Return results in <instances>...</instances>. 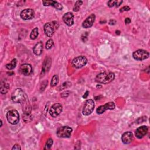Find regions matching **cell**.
<instances>
[{
  "label": "cell",
  "mask_w": 150,
  "mask_h": 150,
  "mask_svg": "<svg viewBox=\"0 0 150 150\" xmlns=\"http://www.w3.org/2000/svg\"><path fill=\"white\" fill-rule=\"evenodd\" d=\"M115 78V75L112 72L104 71L100 73L96 77V81L101 84H108L111 82Z\"/></svg>",
  "instance_id": "1"
},
{
  "label": "cell",
  "mask_w": 150,
  "mask_h": 150,
  "mask_svg": "<svg viewBox=\"0 0 150 150\" xmlns=\"http://www.w3.org/2000/svg\"><path fill=\"white\" fill-rule=\"evenodd\" d=\"M26 96L21 88L15 89L11 94V99L14 103H22L26 100Z\"/></svg>",
  "instance_id": "2"
},
{
  "label": "cell",
  "mask_w": 150,
  "mask_h": 150,
  "mask_svg": "<svg viewBox=\"0 0 150 150\" xmlns=\"http://www.w3.org/2000/svg\"><path fill=\"white\" fill-rule=\"evenodd\" d=\"M59 27V23L57 21L47 22L44 25V32L45 35L48 37H51L56 29Z\"/></svg>",
  "instance_id": "3"
},
{
  "label": "cell",
  "mask_w": 150,
  "mask_h": 150,
  "mask_svg": "<svg viewBox=\"0 0 150 150\" xmlns=\"http://www.w3.org/2000/svg\"><path fill=\"white\" fill-rule=\"evenodd\" d=\"M6 119L8 121L12 124H17L19 121V114L17 110H11L6 114Z\"/></svg>",
  "instance_id": "4"
},
{
  "label": "cell",
  "mask_w": 150,
  "mask_h": 150,
  "mask_svg": "<svg viewBox=\"0 0 150 150\" xmlns=\"http://www.w3.org/2000/svg\"><path fill=\"white\" fill-rule=\"evenodd\" d=\"M73 129L69 126H62L59 127L56 131L57 136L59 138H70Z\"/></svg>",
  "instance_id": "5"
},
{
  "label": "cell",
  "mask_w": 150,
  "mask_h": 150,
  "mask_svg": "<svg viewBox=\"0 0 150 150\" xmlns=\"http://www.w3.org/2000/svg\"><path fill=\"white\" fill-rule=\"evenodd\" d=\"M149 56V52L144 49H138L132 53V57L136 60L142 61L148 59Z\"/></svg>",
  "instance_id": "6"
},
{
  "label": "cell",
  "mask_w": 150,
  "mask_h": 150,
  "mask_svg": "<svg viewBox=\"0 0 150 150\" xmlns=\"http://www.w3.org/2000/svg\"><path fill=\"white\" fill-rule=\"evenodd\" d=\"M94 107H95L94 102L93 100L88 99L86 100V101L84 103L83 111H82L83 115H88L91 114L94 109Z\"/></svg>",
  "instance_id": "7"
},
{
  "label": "cell",
  "mask_w": 150,
  "mask_h": 150,
  "mask_svg": "<svg viewBox=\"0 0 150 150\" xmlns=\"http://www.w3.org/2000/svg\"><path fill=\"white\" fill-rule=\"evenodd\" d=\"M87 63V59L85 56H80L75 57L72 61V65L74 67L79 69L85 66Z\"/></svg>",
  "instance_id": "8"
},
{
  "label": "cell",
  "mask_w": 150,
  "mask_h": 150,
  "mask_svg": "<svg viewBox=\"0 0 150 150\" xmlns=\"http://www.w3.org/2000/svg\"><path fill=\"white\" fill-rule=\"evenodd\" d=\"M62 111V105L59 103H54L53 104L50 110H49V114L52 117H57Z\"/></svg>",
  "instance_id": "9"
},
{
  "label": "cell",
  "mask_w": 150,
  "mask_h": 150,
  "mask_svg": "<svg viewBox=\"0 0 150 150\" xmlns=\"http://www.w3.org/2000/svg\"><path fill=\"white\" fill-rule=\"evenodd\" d=\"M115 107V104L113 102H108V103H107L106 104H105L104 105L98 107L96 110V112L97 114H103V112H104L107 110L114 109Z\"/></svg>",
  "instance_id": "10"
},
{
  "label": "cell",
  "mask_w": 150,
  "mask_h": 150,
  "mask_svg": "<svg viewBox=\"0 0 150 150\" xmlns=\"http://www.w3.org/2000/svg\"><path fill=\"white\" fill-rule=\"evenodd\" d=\"M34 11L32 9L28 8L22 11L20 13V16L23 20H29L34 16Z\"/></svg>",
  "instance_id": "11"
},
{
  "label": "cell",
  "mask_w": 150,
  "mask_h": 150,
  "mask_svg": "<svg viewBox=\"0 0 150 150\" xmlns=\"http://www.w3.org/2000/svg\"><path fill=\"white\" fill-rule=\"evenodd\" d=\"M63 21L69 26H71L74 24V15L72 12H68L63 16Z\"/></svg>",
  "instance_id": "12"
},
{
  "label": "cell",
  "mask_w": 150,
  "mask_h": 150,
  "mask_svg": "<svg viewBox=\"0 0 150 150\" xmlns=\"http://www.w3.org/2000/svg\"><path fill=\"white\" fill-rule=\"evenodd\" d=\"M20 73L24 76L29 75L32 71V67L30 64L25 63L22 64L19 68Z\"/></svg>",
  "instance_id": "13"
},
{
  "label": "cell",
  "mask_w": 150,
  "mask_h": 150,
  "mask_svg": "<svg viewBox=\"0 0 150 150\" xmlns=\"http://www.w3.org/2000/svg\"><path fill=\"white\" fill-rule=\"evenodd\" d=\"M148 128L147 126L142 125L139 127H138L136 131H135V136L141 139L143 138L148 132Z\"/></svg>",
  "instance_id": "14"
},
{
  "label": "cell",
  "mask_w": 150,
  "mask_h": 150,
  "mask_svg": "<svg viewBox=\"0 0 150 150\" xmlns=\"http://www.w3.org/2000/svg\"><path fill=\"white\" fill-rule=\"evenodd\" d=\"M96 18V16L94 14H91L90 16H88L83 22L82 26L84 28H88L92 26L93 25V23L94 22Z\"/></svg>",
  "instance_id": "15"
},
{
  "label": "cell",
  "mask_w": 150,
  "mask_h": 150,
  "mask_svg": "<svg viewBox=\"0 0 150 150\" xmlns=\"http://www.w3.org/2000/svg\"><path fill=\"white\" fill-rule=\"evenodd\" d=\"M122 142L125 144H128L131 143L133 140V134L131 132L128 131L124 132L121 137Z\"/></svg>",
  "instance_id": "16"
},
{
  "label": "cell",
  "mask_w": 150,
  "mask_h": 150,
  "mask_svg": "<svg viewBox=\"0 0 150 150\" xmlns=\"http://www.w3.org/2000/svg\"><path fill=\"white\" fill-rule=\"evenodd\" d=\"M42 2L43 5L45 6H52L58 10H62L63 9V6L62 4L55 1H43Z\"/></svg>",
  "instance_id": "17"
},
{
  "label": "cell",
  "mask_w": 150,
  "mask_h": 150,
  "mask_svg": "<svg viewBox=\"0 0 150 150\" xmlns=\"http://www.w3.org/2000/svg\"><path fill=\"white\" fill-rule=\"evenodd\" d=\"M43 51V43L42 42H38L33 48V52L36 56H39Z\"/></svg>",
  "instance_id": "18"
},
{
  "label": "cell",
  "mask_w": 150,
  "mask_h": 150,
  "mask_svg": "<svg viewBox=\"0 0 150 150\" xmlns=\"http://www.w3.org/2000/svg\"><path fill=\"white\" fill-rule=\"evenodd\" d=\"M51 63H52V60L50 57H46L45 59L43 64V66H42V71L43 73L49 70L51 66Z\"/></svg>",
  "instance_id": "19"
},
{
  "label": "cell",
  "mask_w": 150,
  "mask_h": 150,
  "mask_svg": "<svg viewBox=\"0 0 150 150\" xmlns=\"http://www.w3.org/2000/svg\"><path fill=\"white\" fill-rule=\"evenodd\" d=\"M9 88H10V85L8 83H7L5 81H2L1 84V90H0L1 93L3 94H6L8 91Z\"/></svg>",
  "instance_id": "20"
},
{
  "label": "cell",
  "mask_w": 150,
  "mask_h": 150,
  "mask_svg": "<svg viewBox=\"0 0 150 150\" xmlns=\"http://www.w3.org/2000/svg\"><path fill=\"white\" fill-rule=\"evenodd\" d=\"M122 3V1L121 0H110L108 2L107 4L110 8H111L114 6L116 7H118Z\"/></svg>",
  "instance_id": "21"
},
{
  "label": "cell",
  "mask_w": 150,
  "mask_h": 150,
  "mask_svg": "<svg viewBox=\"0 0 150 150\" xmlns=\"http://www.w3.org/2000/svg\"><path fill=\"white\" fill-rule=\"evenodd\" d=\"M17 63V60L16 59H13L9 63L6 64V68L8 70H12L16 67Z\"/></svg>",
  "instance_id": "22"
},
{
  "label": "cell",
  "mask_w": 150,
  "mask_h": 150,
  "mask_svg": "<svg viewBox=\"0 0 150 150\" xmlns=\"http://www.w3.org/2000/svg\"><path fill=\"white\" fill-rule=\"evenodd\" d=\"M38 35H39V29H38V28L36 27V28H35L32 30L30 35V37L31 39H35L38 37Z\"/></svg>",
  "instance_id": "23"
},
{
  "label": "cell",
  "mask_w": 150,
  "mask_h": 150,
  "mask_svg": "<svg viewBox=\"0 0 150 150\" xmlns=\"http://www.w3.org/2000/svg\"><path fill=\"white\" fill-rule=\"evenodd\" d=\"M59 82V77L57 74H54L53 77H52V80H51V83H50V85L52 87H54V86H56L57 83Z\"/></svg>",
  "instance_id": "24"
},
{
  "label": "cell",
  "mask_w": 150,
  "mask_h": 150,
  "mask_svg": "<svg viewBox=\"0 0 150 150\" xmlns=\"http://www.w3.org/2000/svg\"><path fill=\"white\" fill-rule=\"evenodd\" d=\"M52 145H53V139L50 138L47 140V142L44 147V149H50Z\"/></svg>",
  "instance_id": "25"
},
{
  "label": "cell",
  "mask_w": 150,
  "mask_h": 150,
  "mask_svg": "<svg viewBox=\"0 0 150 150\" xmlns=\"http://www.w3.org/2000/svg\"><path fill=\"white\" fill-rule=\"evenodd\" d=\"M83 4V1H77L75 3L74 6L73 8V11L74 12H77L80 9V6Z\"/></svg>",
  "instance_id": "26"
},
{
  "label": "cell",
  "mask_w": 150,
  "mask_h": 150,
  "mask_svg": "<svg viewBox=\"0 0 150 150\" xmlns=\"http://www.w3.org/2000/svg\"><path fill=\"white\" fill-rule=\"evenodd\" d=\"M53 45H54V42H53V39H49V40L47 41L46 43V46H45V47H46V49H50V48L52 47V46H53Z\"/></svg>",
  "instance_id": "27"
},
{
  "label": "cell",
  "mask_w": 150,
  "mask_h": 150,
  "mask_svg": "<svg viewBox=\"0 0 150 150\" xmlns=\"http://www.w3.org/2000/svg\"><path fill=\"white\" fill-rule=\"evenodd\" d=\"M130 10V8L128 6H124L123 7H122L120 9V12H123L124 11H128Z\"/></svg>",
  "instance_id": "28"
},
{
  "label": "cell",
  "mask_w": 150,
  "mask_h": 150,
  "mask_svg": "<svg viewBox=\"0 0 150 150\" xmlns=\"http://www.w3.org/2000/svg\"><path fill=\"white\" fill-rule=\"evenodd\" d=\"M69 82H65V83H64L62 85V87H61V90H62V89H64L65 88H67V87H68L69 86H71V84H68L67 85V84H69Z\"/></svg>",
  "instance_id": "29"
},
{
  "label": "cell",
  "mask_w": 150,
  "mask_h": 150,
  "mask_svg": "<svg viewBox=\"0 0 150 150\" xmlns=\"http://www.w3.org/2000/svg\"><path fill=\"white\" fill-rule=\"evenodd\" d=\"M21 149V148L19 145H18V144H15V145H14L13 146L12 148V150H13V149H15V150H20Z\"/></svg>",
  "instance_id": "30"
},
{
  "label": "cell",
  "mask_w": 150,
  "mask_h": 150,
  "mask_svg": "<svg viewBox=\"0 0 150 150\" xmlns=\"http://www.w3.org/2000/svg\"><path fill=\"white\" fill-rule=\"evenodd\" d=\"M131 19L130 18H125V23H126V24H129V23H131Z\"/></svg>",
  "instance_id": "31"
},
{
  "label": "cell",
  "mask_w": 150,
  "mask_h": 150,
  "mask_svg": "<svg viewBox=\"0 0 150 150\" xmlns=\"http://www.w3.org/2000/svg\"><path fill=\"white\" fill-rule=\"evenodd\" d=\"M88 93H89V91H86V93H85V94H84V95L83 96V98H86L87 97L88 95Z\"/></svg>",
  "instance_id": "32"
},
{
  "label": "cell",
  "mask_w": 150,
  "mask_h": 150,
  "mask_svg": "<svg viewBox=\"0 0 150 150\" xmlns=\"http://www.w3.org/2000/svg\"><path fill=\"white\" fill-rule=\"evenodd\" d=\"M116 23V21H114V20H110V22H109V23H110V25H114L115 23Z\"/></svg>",
  "instance_id": "33"
},
{
  "label": "cell",
  "mask_w": 150,
  "mask_h": 150,
  "mask_svg": "<svg viewBox=\"0 0 150 150\" xmlns=\"http://www.w3.org/2000/svg\"><path fill=\"white\" fill-rule=\"evenodd\" d=\"M2 120H1V127H2Z\"/></svg>",
  "instance_id": "34"
}]
</instances>
